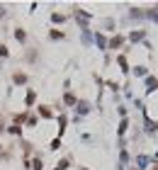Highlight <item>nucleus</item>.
I'll use <instances>...</instances> for the list:
<instances>
[{"mask_svg": "<svg viewBox=\"0 0 158 170\" xmlns=\"http://www.w3.org/2000/svg\"><path fill=\"white\" fill-rule=\"evenodd\" d=\"M146 88H149V92H151V90H156L158 88V80H156V78H146Z\"/></svg>", "mask_w": 158, "mask_h": 170, "instance_id": "f257e3e1", "label": "nucleus"}, {"mask_svg": "<svg viewBox=\"0 0 158 170\" xmlns=\"http://www.w3.org/2000/svg\"><path fill=\"white\" fill-rule=\"evenodd\" d=\"M78 112H80V114H88V112H90V105H88V102H80V105H78Z\"/></svg>", "mask_w": 158, "mask_h": 170, "instance_id": "f03ea898", "label": "nucleus"}, {"mask_svg": "<svg viewBox=\"0 0 158 170\" xmlns=\"http://www.w3.org/2000/svg\"><path fill=\"white\" fill-rule=\"evenodd\" d=\"M122 41H124V39H122V36H114V39H112V41H110V46H114V49H117V46H119Z\"/></svg>", "mask_w": 158, "mask_h": 170, "instance_id": "7ed1b4c3", "label": "nucleus"}, {"mask_svg": "<svg viewBox=\"0 0 158 170\" xmlns=\"http://www.w3.org/2000/svg\"><path fill=\"white\" fill-rule=\"evenodd\" d=\"M39 112H41V117H46V119L51 117V109H49V107H39Z\"/></svg>", "mask_w": 158, "mask_h": 170, "instance_id": "20e7f679", "label": "nucleus"}, {"mask_svg": "<svg viewBox=\"0 0 158 170\" xmlns=\"http://www.w3.org/2000/svg\"><path fill=\"white\" fill-rule=\"evenodd\" d=\"M139 39H144V32H134L131 34V41H139Z\"/></svg>", "mask_w": 158, "mask_h": 170, "instance_id": "39448f33", "label": "nucleus"}, {"mask_svg": "<svg viewBox=\"0 0 158 170\" xmlns=\"http://www.w3.org/2000/svg\"><path fill=\"white\" fill-rule=\"evenodd\" d=\"M119 66H122V68H124V73L129 71V66H127V58H124V56H119Z\"/></svg>", "mask_w": 158, "mask_h": 170, "instance_id": "423d86ee", "label": "nucleus"}, {"mask_svg": "<svg viewBox=\"0 0 158 170\" xmlns=\"http://www.w3.org/2000/svg\"><path fill=\"white\" fill-rule=\"evenodd\" d=\"M27 80V75H25V73H17V75H15V83H25Z\"/></svg>", "mask_w": 158, "mask_h": 170, "instance_id": "0eeeda50", "label": "nucleus"}, {"mask_svg": "<svg viewBox=\"0 0 158 170\" xmlns=\"http://www.w3.org/2000/svg\"><path fill=\"white\" fill-rule=\"evenodd\" d=\"M127 126H129V122L124 119V122H122V124H119V134H124V131H127Z\"/></svg>", "mask_w": 158, "mask_h": 170, "instance_id": "6e6552de", "label": "nucleus"}, {"mask_svg": "<svg viewBox=\"0 0 158 170\" xmlns=\"http://www.w3.org/2000/svg\"><path fill=\"white\" fill-rule=\"evenodd\" d=\"M63 100H66V105H75V97H73V95H66Z\"/></svg>", "mask_w": 158, "mask_h": 170, "instance_id": "1a4fd4ad", "label": "nucleus"}, {"mask_svg": "<svg viewBox=\"0 0 158 170\" xmlns=\"http://www.w3.org/2000/svg\"><path fill=\"white\" fill-rule=\"evenodd\" d=\"M15 36H17L19 41H25V32H22V29H17V32H15Z\"/></svg>", "mask_w": 158, "mask_h": 170, "instance_id": "9d476101", "label": "nucleus"}, {"mask_svg": "<svg viewBox=\"0 0 158 170\" xmlns=\"http://www.w3.org/2000/svg\"><path fill=\"white\" fill-rule=\"evenodd\" d=\"M61 36H63V34H61L58 29H54V32H51V39H61Z\"/></svg>", "mask_w": 158, "mask_h": 170, "instance_id": "9b49d317", "label": "nucleus"}, {"mask_svg": "<svg viewBox=\"0 0 158 170\" xmlns=\"http://www.w3.org/2000/svg\"><path fill=\"white\" fill-rule=\"evenodd\" d=\"M134 73H136V75H144V73H146V68H144V66H139V68H134Z\"/></svg>", "mask_w": 158, "mask_h": 170, "instance_id": "f8f14e48", "label": "nucleus"}, {"mask_svg": "<svg viewBox=\"0 0 158 170\" xmlns=\"http://www.w3.org/2000/svg\"><path fill=\"white\" fill-rule=\"evenodd\" d=\"M66 168H68V158H66V161H61V163H58V170H66Z\"/></svg>", "mask_w": 158, "mask_h": 170, "instance_id": "ddd939ff", "label": "nucleus"}, {"mask_svg": "<svg viewBox=\"0 0 158 170\" xmlns=\"http://www.w3.org/2000/svg\"><path fill=\"white\" fill-rule=\"evenodd\" d=\"M0 56H3V58L8 56V46H3V44H0Z\"/></svg>", "mask_w": 158, "mask_h": 170, "instance_id": "4468645a", "label": "nucleus"}]
</instances>
